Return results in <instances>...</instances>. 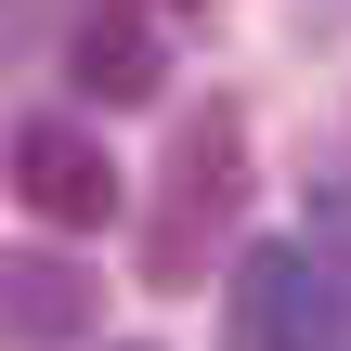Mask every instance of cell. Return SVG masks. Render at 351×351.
<instances>
[{"label": "cell", "mask_w": 351, "mask_h": 351, "mask_svg": "<svg viewBox=\"0 0 351 351\" xmlns=\"http://www.w3.org/2000/svg\"><path fill=\"white\" fill-rule=\"evenodd\" d=\"M247 195V117L234 104H195L169 130V169H156V221H143V287H195L208 274V234L234 221Z\"/></svg>", "instance_id": "obj_1"}, {"label": "cell", "mask_w": 351, "mask_h": 351, "mask_svg": "<svg viewBox=\"0 0 351 351\" xmlns=\"http://www.w3.org/2000/svg\"><path fill=\"white\" fill-rule=\"evenodd\" d=\"M234 351H351V287L313 234L234 261Z\"/></svg>", "instance_id": "obj_2"}, {"label": "cell", "mask_w": 351, "mask_h": 351, "mask_svg": "<svg viewBox=\"0 0 351 351\" xmlns=\"http://www.w3.org/2000/svg\"><path fill=\"white\" fill-rule=\"evenodd\" d=\"M117 351H156V339H117Z\"/></svg>", "instance_id": "obj_7"}, {"label": "cell", "mask_w": 351, "mask_h": 351, "mask_svg": "<svg viewBox=\"0 0 351 351\" xmlns=\"http://www.w3.org/2000/svg\"><path fill=\"white\" fill-rule=\"evenodd\" d=\"M13 195L52 221V234H104L117 208H130V182H117V156L78 130V117H26L13 130Z\"/></svg>", "instance_id": "obj_3"}, {"label": "cell", "mask_w": 351, "mask_h": 351, "mask_svg": "<svg viewBox=\"0 0 351 351\" xmlns=\"http://www.w3.org/2000/svg\"><path fill=\"white\" fill-rule=\"evenodd\" d=\"M65 78H78L91 104H143V91H156V0H78Z\"/></svg>", "instance_id": "obj_5"}, {"label": "cell", "mask_w": 351, "mask_h": 351, "mask_svg": "<svg viewBox=\"0 0 351 351\" xmlns=\"http://www.w3.org/2000/svg\"><path fill=\"white\" fill-rule=\"evenodd\" d=\"M39 26H52V0H0V65H13V52L39 39Z\"/></svg>", "instance_id": "obj_6"}, {"label": "cell", "mask_w": 351, "mask_h": 351, "mask_svg": "<svg viewBox=\"0 0 351 351\" xmlns=\"http://www.w3.org/2000/svg\"><path fill=\"white\" fill-rule=\"evenodd\" d=\"M91 326H104V287L78 261H52V247L0 261V351H78Z\"/></svg>", "instance_id": "obj_4"}]
</instances>
